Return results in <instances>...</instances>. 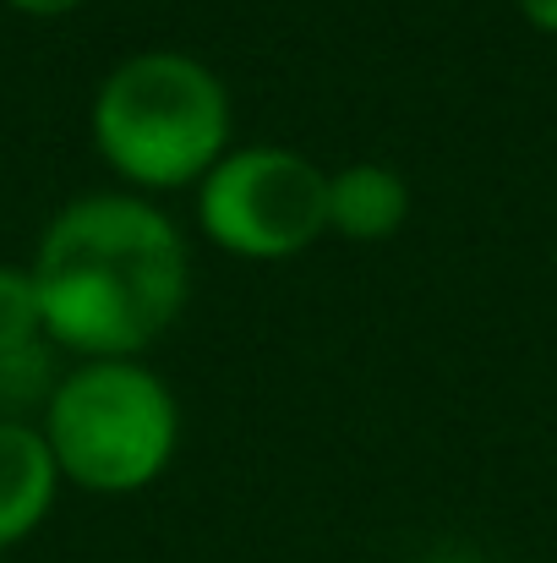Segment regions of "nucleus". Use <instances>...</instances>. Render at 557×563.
Masks as SVG:
<instances>
[{
    "instance_id": "obj_1",
    "label": "nucleus",
    "mask_w": 557,
    "mask_h": 563,
    "mask_svg": "<svg viewBox=\"0 0 557 563\" xmlns=\"http://www.w3.org/2000/svg\"><path fill=\"white\" fill-rule=\"evenodd\" d=\"M44 340L82 362H137L181 323L191 252L176 219L137 191L66 202L33 252Z\"/></svg>"
},
{
    "instance_id": "obj_9",
    "label": "nucleus",
    "mask_w": 557,
    "mask_h": 563,
    "mask_svg": "<svg viewBox=\"0 0 557 563\" xmlns=\"http://www.w3.org/2000/svg\"><path fill=\"white\" fill-rule=\"evenodd\" d=\"M520 5V16L536 27V33H553L557 38V0H514Z\"/></svg>"
},
{
    "instance_id": "obj_10",
    "label": "nucleus",
    "mask_w": 557,
    "mask_h": 563,
    "mask_svg": "<svg viewBox=\"0 0 557 563\" xmlns=\"http://www.w3.org/2000/svg\"><path fill=\"white\" fill-rule=\"evenodd\" d=\"M11 11H22V16H66V11H77L82 0H5Z\"/></svg>"
},
{
    "instance_id": "obj_3",
    "label": "nucleus",
    "mask_w": 557,
    "mask_h": 563,
    "mask_svg": "<svg viewBox=\"0 0 557 563\" xmlns=\"http://www.w3.org/2000/svg\"><path fill=\"white\" fill-rule=\"evenodd\" d=\"M44 443L60 482L99 498L154 487L181 443L176 388L143 362H77L44 410Z\"/></svg>"
},
{
    "instance_id": "obj_5",
    "label": "nucleus",
    "mask_w": 557,
    "mask_h": 563,
    "mask_svg": "<svg viewBox=\"0 0 557 563\" xmlns=\"http://www.w3.org/2000/svg\"><path fill=\"white\" fill-rule=\"evenodd\" d=\"M60 465L33 421H0V559L27 542L55 509Z\"/></svg>"
},
{
    "instance_id": "obj_11",
    "label": "nucleus",
    "mask_w": 557,
    "mask_h": 563,
    "mask_svg": "<svg viewBox=\"0 0 557 563\" xmlns=\"http://www.w3.org/2000/svg\"><path fill=\"white\" fill-rule=\"evenodd\" d=\"M0 563H5V559H0Z\"/></svg>"
},
{
    "instance_id": "obj_4",
    "label": "nucleus",
    "mask_w": 557,
    "mask_h": 563,
    "mask_svg": "<svg viewBox=\"0 0 557 563\" xmlns=\"http://www.w3.org/2000/svg\"><path fill=\"white\" fill-rule=\"evenodd\" d=\"M202 235L246 263H285L328 230V176L279 143L230 148L197 181Z\"/></svg>"
},
{
    "instance_id": "obj_7",
    "label": "nucleus",
    "mask_w": 557,
    "mask_h": 563,
    "mask_svg": "<svg viewBox=\"0 0 557 563\" xmlns=\"http://www.w3.org/2000/svg\"><path fill=\"white\" fill-rule=\"evenodd\" d=\"M60 377L66 373H55V345L49 340L0 356V421H27V410L44 416Z\"/></svg>"
},
{
    "instance_id": "obj_2",
    "label": "nucleus",
    "mask_w": 557,
    "mask_h": 563,
    "mask_svg": "<svg viewBox=\"0 0 557 563\" xmlns=\"http://www.w3.org/2000/svg\"><path fill=\"white\" fill-rule=\"evenodd\" d=\"M230 88L186 49H137L93 93V143L137 191L197 187L230 154Z\"/></svg>"
},
{
    "instance_id": "obj_6",
    "label": "nucleus",
    "mask_w": 557,
    "mask_h": 563,
    "mask_svg": "<svg viewBox=\"0 0 557 563\" xmlns=\"http://www.w3.org/2000/svg\"><path fill=\"white\" fill-rule=\"evenodd\" d=\"M410 219V181L393 170V165H345L328 176V230H339L345 241H388L399 235Z\"/></svg>"
},
{
    "instance_id": "obj_8",
    "label": "nucleus",
    "mask_w": 557,
    "mask_h": 563,
    "mask_svg": "<svg viewBox=\"0 0 557 563\" xmlns=\"http://www.w3.org/2000/svg\"><path fill=\"white\" fill-rule=\"evenodd\" d=\"M44 340V307H38V285L33 268H11L0 263V356L27 351Z\"/></svg>"
}]
</instances>
